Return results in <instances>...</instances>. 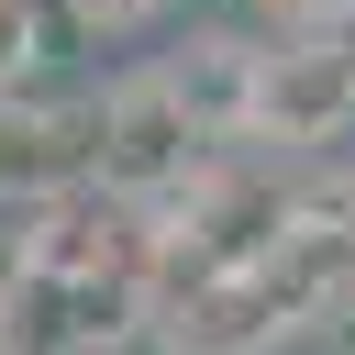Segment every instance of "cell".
Segmentation results:
<instances>
[{
  "label": "cell",
  "mask_w": 355,
  "mask_h": 355,
  "mask_svg": "<svg viewBox=\"0 0 355 355\" xmlns=\"http://www.w3.org/2000/svg\"><path fill=\"white\" fill-rule=\"evenodd\" d=\"M200 166H211V133L178 111L166 67H144V78H122L100 100V200H122V211L155 222V211H178L200 189Z\"/></svg>",
  "instance_id": "obj_1"
},
{
  "label": "cell",
  "mask_w": 355,
  "mask_h": 355,
  "mask_svg": "<svg viewBox=\"0 0 355 355\" xmlns=\"http://www.w3.org/2000/svg\"><path fill=\"white\" fill-rule=\"evenodd\" d=\"M22 67H33V0H0V100L22 89Z\"/></svg>",
  "instance_id": "obj_6"
},
{
  "label": "cell",
  "mask_w": 355,
  "mask_h": 355,
  "mask_svg": "<svg viewBox=\"0 0 355 355\" xmlns=\"http://www.w3.org/2000/svg\"><path fill=\"white\" fill-rule=\"evenodd\" d=\"M155 11H166V0H78L89 33H133V22H155Z\"/></svg>",
  "instance_id": "obj_9"
},
{
  "label": "cell",
  "mask_w": 355,
  "mask_h": 355,
  "mask_svg": "<svg viewBox=\"0 0 355 355\" xmlns=\"http://www.w3.org/2000/svg\"><path fill=\"white\" fill-rule=\"evenodd\" d=\"M166 333H178V355H266L277 333H300L277 300H266V277L255 266H222V277H200L178 311H155Z\"/></svg>",
  "instance_id": "obj_3"
},
{
  "label": "cell",
  "mask_w": 355,
  "mask_h": 355,
  "mask_svg": "<svg viewBox=\"0 0 355 355\" xmlns=\"http://www.w3.org/2000/svg\"><path fill=\"white\" fill-rule=\"evenodd\" d=\"M0 355H89V300L44 266H22L0 288Z\"/></svg>",
  "instance_id": "obj_5"
},
{
  "label": "cell",
  "mask_w": 355,
  "mask_h": 355,
  "mask_svg": "<svg viewBox=\"0 0 355 355\" xmlns=\"http://www.w3.org/2000/svg\"><path fill=\"white\" fill-rule=\"evenodd\" d=\"M322 355H355V277H344V300L322 311Z\"/></svg>",
  "instance_id": "obj_10"
},
{
  "label": "cell",
  "mask_w": 355,
  "mask_h": 355,
  "mask_svg": "<svg viewBox=\"0 0 355 355\" xmlns=\"http://www.w3.org/2000/svg\"><path fill=\"white\" fill-rule=\"evenodd\" d=\"M355 122V44L344 33H277L255 67L244 144H333Z\"/></svg>",
  "instance_id": "obj_2"
},
{
  "label": "cell",
  "mask_w": 355,
  "mask_h": 355,
  "mask_svg": "<svg viewBox=\"0 0 355 355\" xmlns=\"http://www.w3.org/2000/svg\"><path fill=\"white\" fill-rule=\"evenodd\" d=\"M333 211H344V222H355V189H344V200H333Z\"/></svg>",
  "instance_id": "obj_11"
},
{
  "label": "cell",
  "mask_w": 355,
  "mask_h": 355,
  "mask_svg": "<svg viewBox=\"0 0 355 355\" xmlns=\"http://www.w3.org/2000/svg\"><path fill=\"white\" fill-rule=\"evenodd\" d=\"M89 355H178V333H166V322L144 311V322H122V333H100Z\"/></svg>",
  "instance_id": "obj_7"
},
{
  "label": "cell",
  "mask_w": 355,
  "mask_h": 355,
  "mask_svg": "<svg viewBox=\"0 0 355 355\" xmlns=\"http://www.w3.org/2000/svg\"><path fill=\"white\" fill-rule=\"evenodd\" d=\"M266 11H277L288 33H344V22H355V0H266Z\"/></svg>",
  "instance_id": "obj_8"
},
{
  "label": "cell",
  "mask_w": 355,
  "mask_h": 355,
  "mask_svg": "<svg viewBox=\"0 0 355 355\" xmlns=\"http://www.w3.org/2000/svg\"><path fill=\"white\" fill-rule=\"evenodd\" d=\"M255 67H266V44H244V33H200V44L166 67V89H178V111L222 144V133H244V111H255Z\"/></svg>",
  "instance_id": "obj_4"
}]
</instances>
